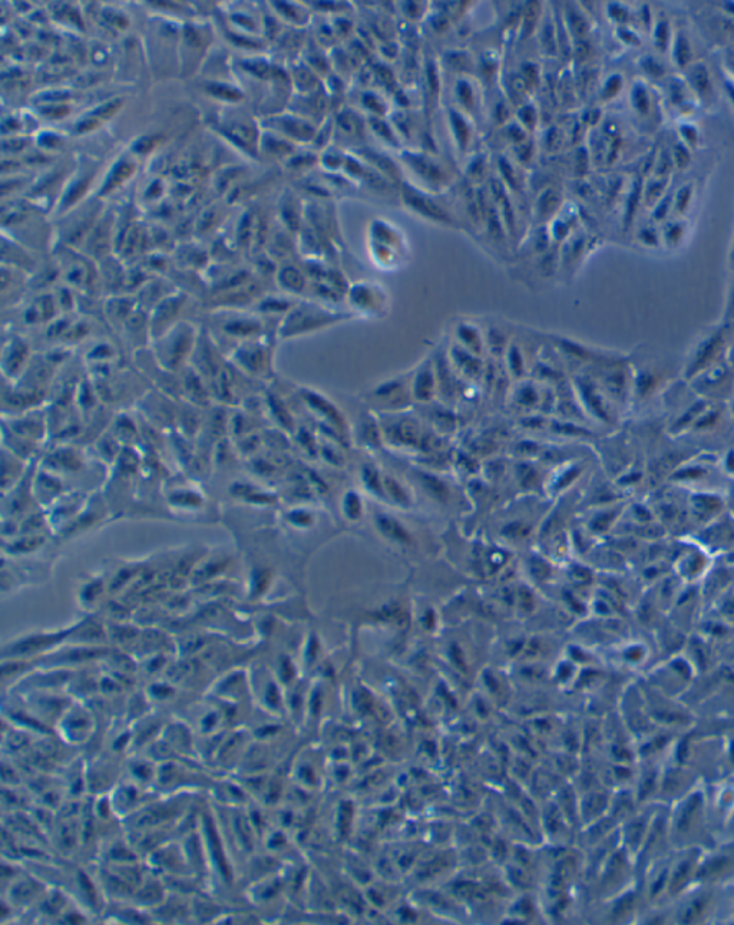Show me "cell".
<instances>
[{"label": "cell", "mask_w": 734, "mask_h": 925, "mask_svg": "<svg viewBox=\"0 0 734 925\" xmlns=\"http://www.w3.org/2000/svg\"><path fill=\"white\" fill-rule=\"evenodd\" d=\"M694 74V87L699 88L700 91H706L709 89V77H707V72L702 68H697Z\"/></svg>", "instance_id": "23"}, {"label": "cell", "mask_w": 734, "mask_h": 925, "mask_svg": "<svg viewBox=\"0 0 734 925\" xmlns=\"http://www.w3.org/2000/svg\"><path fill=\"white\" fill-rule=\"evenodd\" d=\"M724 323H734V277L729 294H727L726 309H724Z\"/></svg>", "instance_id": "22"}, {"label": "cell", "mask_w": 734, "mask_h": 925, "mask_svg": "<svg viewBox=\"0 0 734 925\" xmlns=\"http://www.w3.org/2000/svg\"><path fill=\"white\" fill-rule=\"evenodd\" d=\"M74 626L69 627V630H59V632L29 634V636L22 637V639L15 640V642L9 644V646H5V649H3V656H9L12 657V659L38 656V654L52 649L56 644L65 640L66 637L71 634Z\"/></svg>", "instance_id": "7"}, {"label": "cell", "mask_w": 734, "mask_h": 925, "mask_svg": "<svg viewBox=\"0 0 734 925\" xmlns=\"http://www.w3.org/2000/svg\"><path fill=\"white\" fill-rule=\"evenodd\" d=\"M732 323H723V325L713 327L709 332L700 336L699 340L694 342L681 368V379L684 382H690L704 370L712 368L716 363L727 359L730 342H732Z\"/></svg>", "instance_id": "1"}, {"label": "cell", "mask_w": 734, "mask_h": 925, "mask_svg": "<svg viewBox=\"0 0 734 925\" xmlns=\"http://www.w3.org/2000/svg\"><path fill=\"white\" fill-rule=\"evenodd\" d=\"M362 510V500H360L359 495L356 492H347L345 500H343V511H345L347 518L357 520L362 514Z\"/></svg>", "instance_id": "20"}, {"label": "cell", "mask_w": 734, "mask_h": 925, "mask_svg": "<svg viewBox=\"0 0 734 925\" xmlns=\"http://www.w3.org/2000/svg\"><path fill=\"white\" fill-rule=\"evenodd\" d=\"M9 432H11V438L15 441V444L18 447L23 445L29 454L31 447L44 439L46 416L35 411L21 412L15 418H11Z\"/></svg>", "instance_id": "8"}, {"label": "cell", "mask_w": 734, "mask_h": 925, "mask_svg": "<svg viewBox=\"0 0 734 925\" xmlns=\"http://www.w3.org/2000/svg\"><path fill=\"white\" fill-rule=\"evenodd\" d=\"M436 391H438V381H436L435 363H433L432 356H429L421 362L415 372H412V398L418 402H431Z\"/></svg>", "instance_id": "11"}, {"label": "cell", "mask_w": 734, "mask_h": 925, "mask_svg": "<svg viewBox=\"0 0 734 925\" xmlns=\"http://www.w3.org/2000/svg\"><path fill=\"white\" fill-rule=\"evenodd\" d=\"M56 723L62 739L71 745L87 743L95 728L94 716L81 705H69Z\"/></svg>", "instance_id": "6"}, {"label": "cell", "mask_w": 734, "mask_h": 925, "mask_svg": "<svg viewBox=\"0 0 734 925\" xmlns=\"http://www.w3.org/2000/svg\"><path fill=\"white\" fill-rule=\"evenodd\" d=\"M687 383L704 401H724L732 396L734 368L729 359H724Z\"/></svg>", "instance_id": "3"}, {"label": "cell", "mask_w": 734, "mask_h": 925, "mask_svg": "<svg viewBox=\"0 0 734 925\" xmlns=\"http://www.w3.org/2000/svg\"><path fill=\"white\" fill-rule=\"evenodd\" d=\"M409 204L412 208H415L418 213H421L422 216L431 218V220L441 221V223H449L448 214L445 211L441 210L435 203L429 201L428 198L422 196H409Z\"/></svg>", "instance_id": "16"}, {"label": "cell", "mask_w": 734, "mask_h": 925, "mask_svg": "<svg viewBox=\"0 0 734 925\" xmlns=\"http://www.w3.org/2000/svg\"><path fill=\"white\" fill-rule=\"evenodd\" d=\"M233 365L244 375L254 379L273 376V350L259 339L246 340L233 350Z\"/></svg>", "instance_id": "4"}, {"label": "cell", "mask_w": 734, "mask_h": 925, "mask_svg": "<svg viewBox=\"0 0 734 925\" xmlns=\"http://www.w3.org/2000/svg\"><path fill=\"white\" fill-rule=\"evenodd\" d=\"M16 885H18L19 888H26L25 890L26 893H33V890H31V888L33 887L32 885H29L28 882L19 881L18 884ZM21 901H22V893L21 891H19V894H15V897H13V903H21ZM26 901L28 900H26V895H25V903Z\"/></svg>", "instance_id": "24"}, {"label": "cell", "mask_w": 734, "mask_h": 925, "mask_svg": "<svg viewBox=\"0 0 734 925\" xmlns=\"http://www.w3.org/2000/svg\"><path fill=\"white\" fill-rule=\"evenodd\" d=\"M164 740L173 752L184 756H197V742L191 736L190 728L185 725L167 726Z\"/></svg>", "instance_id": "13"}, {"label": "cell", "mask_w": 734, "mask_h": 925, "mask_svg": "<svg viewBox=\"0 0 734 925\" xmlns=\"http://www.w3.org/2000/svg\"><path fill=\"white\" fill-rule=\"evenodd\" d=\"M197 340V333L194 332L193 327L187 323H180V325L171 327L160 338L154 339L152 355H154L155 362L165 372H178V370H183L193 358Z\"/></svg>", "instance_id": "2"}, {"label": "cell", "mask_w": 734, "mask_h": 925, "mask_svg": "<svg viewBox=\"0 0 734 925\" xmlns=\"http://www.w3.org/2000/svg\"><path fill=\"white\" fill-rule=\"evenodd\" d=\"M52 469H64V471H74L78 468L79 457L72 449H61L51 454Z\"/></svg>", "instance_id": "17"}, {"label": "cell", "mask_w": 734, "mask_h": 925, "mask_svg": "<svg viewBox=\"0 0 734 925\" xmlns=\"http://www.w3.org/2000/svg\"><path fill=\"white\" fill-rule=\"evenodd\" d=\"M379 530L382 531L383 535L390 538L396 543L408 544L411 543V535L408 531L405 530L402 524L399 521H396L395 518L390 517V515H378V520H376Z\"/></svg>", "instance_id": "15"}, {"label": "cell", "mask_w": 734, "mask_h": 925, "mask_svg": "<svg viewBox=\"0 0 734 925\" xmlns=\"http://www.w3.org/2000/svg\"><path fill=\"white\" fill-rule=\"evenodd\" d=\"M727 359H729L730 365L734 368V333L732 335V342H730L729 353H727Z\"/></svg>", "instance_id": "25"}, {"label": "cell", "mask_w": 734, "mask_h": 925, "mask_svg": "<svg viewBox=\"0 0 734 925\" xmlns=\"http://www.w3.org/2000/svg\"><path fill=\"white\" fill-rule=\"evenodd\" d=\"M383 492L398 504H409L408 492L392 477H383Z\"/></svg>", "instance_id": "19"}, {"label": "cell", "mask_w": 734, "mask_h": 925, "mask_svg": "<svg viewBox=\"0 0 734 925\" xmlns=\"http://www.w3.org/2000/svg\"><path fill=\"white\" fill-rule=\"evenodd\" d=\"M664 243L667 246H677L680 244V241L684 237V227L681 223H671L667 224L666 229H664Z\"/></svg>", "instance_id": "21"}, {"label": "cell", "mask_w": 734, "mask_h": 925, "mask_svg": "<svg viewBox=\"0 0 734 925\" xmlns=\"http://www.w3.org/2000/svg\"><path fill=\"white\" fill-rule=\"evenodd\" d=\"M342 317L313 306H300L293 309L280 326V338L290 339L296 336L316 332L323 327L335 325Z\"/></svg>", "instance_id": "5"}, {"label": "cell", "mask_w": 734, "mask_h": 925, "mask_svg": "<svg viewBox=\"0 0 734 925\" xmlns=\"http://www.w3.org/2000/svg\"><path fill=\"white\" fill-rule=\"evenodd\" d=\"M448 358L459 378L474 382L484 378L482 358L461 348L456 343L451 346V349H448Z\"/></svg>", "instance_id": "12"}, {"label": "cell", "mask_w": 734, "mask_h": 925, "mask_svg": "<svg viewBox=\"0 0 734 925\" xmlns=\"http://www.w3.org/2000/svg\"><path fill=\"white\" fill-rule=\"evenodd\" d=\"M456 345L461 346L468 352L474 353V355L482 358L486 352V343L484 336L479 332L478 327L464 325L456 327Z\"/></svg>", "instance_id": "14"}, {"label": "cell", "mask_w": 734, "mask_h": 925, "mask_svg": "<svg viewBox=\"0 0 734 925\" xmlns=\"http://www.w3.org/2000/svg\"><path fill=\"white\" fill-rule=\"evenodd\" d=\"M249 743V736L243 732H236L226 739H221L213 755L214 763L224 769L236 768L243 761Z\"/></svg>", "instance_id": "10"}, {"label": "cell", "mask_w": 734, "mask_h": 925, "mask_svg": "<svg viewBox=\"0 0 734 925\" xmlns=\"http://www.w3.org/2000/svg\"><path fill=\"white\" fill-rule=\"evenodd\" d=\"M33 356L28 343L21 338H12L5 343L2 352L3 378L9 382L21 379Z\"/></svg>", "instance_id": "9"}, {"label": "cell", "mask_w": 734, "mask_h": 925, "mask_svg": "<svg viewBox=\"0 0 734 925\" xmlns=\"http://www.w3.org/2000/svg\"><path fill=\"white\" fill-rule=\"evenodd\" d=\"M279 280L281 286L289 290V292H300L304 286L302 274L297 272L294 267H286V269L281 270Z\"/></svg>", "instance_id": "18"}]
</instances>
